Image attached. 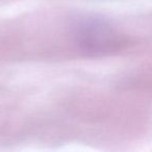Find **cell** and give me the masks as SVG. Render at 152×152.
Returning <instances> with one entry per match:
<instances>
[{
	"instance_id": "1",
	"label": "cell",
	"mask_w": 152,
	"mask_h": 152,
	"mask_svg": "<svg viewBox=\"0 0 152 152\" xmlns=\"http://www.w3.org/2000/svg\"><path fill=\"white\" fill-rule=\"evenodd\" d=\"M74 41L83 53L99 56L120 49L123 38L107 22L99 18L81 19L74 27Z\"/></svg>"
}]
</instances>
